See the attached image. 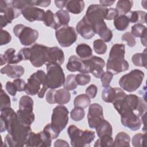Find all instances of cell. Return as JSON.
Wrapping results in <instances>:
<instances>
[{"instance_id": "cell-24", "label": "cell", "mask_w": 147, "mask_h": 147, "mask_svg": "<svg viewBox=\"0 0 147 147\" xmlns=\"http://www.w3.org/2000/svg\"><path fill=\"white\" fill-rule=\"evenodd\" d=\"M43 22L45 25L51 27L56 30L61 27L56 14L50 10H48L45 12Z\"/></svg>"}, {"instance_id": "cell-9", "label": "cell", "mask_w": 147, "mask_h": 147, "mask_svg": "<svg viewBox=\"0 0 147 147\" xmlns=\"http://www.w3.org/2000/svg\"><path fill=\"white\" fill-rule=\"evenodd\" d=\"M14 35L20 40L21 44L24 46H30L36 42L38 37L37 30L23 24H17L13 29Z\"/></svg>"}, {"instance_id": "cell-60", "label": "cell", "mask_w": 147, "mask_h": 147, "mask_svg": "<svg viewBox=\"0 0 147 147\" xmlns=\"http://www.w3.org/2000/svg\"><path fill=\"white\" fill-rule=\"evenodd\" d=\"M140 38H141V41L142 44L144 46L146 47V33L144 34Z\"/></svg>"}, {"instance_id": "cell-16", "label": "cell", "mask_w": 147, "mask_h": 147, "mask_svg": "<svg viewBox=\"0 0 147 147\" xmlns=\"http://www.w3.org/2000/svg\"><path fill=\"white\" fill-rule=\"evenodd\" d=\"M52 139L44 130L38 133L32 132L28 137L25 146H51Z\"/></svg>"}, {"instance_id": "cell-56", "label": "cell", "mask_w": 147, "mask_h": 147, "mask_svg": "<svg viewBox=\"0 0 147 147\" xmlns=\"http://www.w3.org/2000/svg\"><path fill=\"white\" fill-rule=\"evenodd\" d=\"M51 3V1H36V6L47 7L49 6Z\"/></svg>"}, {"instance_id": "cell-19", "label": "cell", "mask_w": 147, "mask_h": 147, "mask_svg": "<svg viewBox=\"0 0 147 147\" xmlns=\"http://www.w3.org/2000/svg\"><path fill=\"white\" fill-rule=\"evenodd\" d=\"M126 93L120 88H113L111 86L105 87L102 92L103 100L107 103H113L115 100L126 96Z\"/></svg>"}, {"instance_id": "cell-13", "label": "cell", "mask_w": 147, "mask_h": 147, "mask_svg": "<svg viewBox=\"0 0 147 147\" xmlns=\"http://www.w3.org/2000/svg\"><path fill=\"white\" fill-rule=\"evenodd\" d=\"M82 60L86 65L88 74L91 73L97 79L101 77L104 72L103 68L105 66V62L102 58L92 56Z\"/></svg>"}, {"instance_id": "cell-55", "label": "cell", "mask_w": 147, "mask_h": 147, "mask_svg": "<svg viewBox=\"0 0 147 147\" xmlns=\"http://www.w3.org/2000/svg\"><path fill=\"white\" fill-rule=\"evenodd\" d=\"M118 16V12L116 9L110 8L108 9L107 13L106 14L105 19L107 20H114Z\"/></svg>"}, {"instance_id": "cell-49", "label": "cell", "mask_w": 147, "mask_h": 147, "mask_svg": "<svg viewBox=\"0 0 147 147\" xmlns=\"http://www.w3.org/2000/svg\"><path fill=\"white\" fill-rule=\"evenodd\" d=\"M113 75H114L111 72L107 71L106 72H103V74L100 78L102 85L103 87H107L109 86L110 83L113 79Z\"/></svg>"}, {"instance_id": "cell-15", "label": "cell", "mask_w": 147, "mask_h": 147, "mask_svg": "<svg viewBox=\"0 0 147 147\" xmlns=\"http://www.w3.org/2000/svg\"><path fill=\"white\" fill-rule=\"evenodd\" d=\"M121 121L123 126L129 128L132 131L138 130L142 125L141 117L131 110H126L121 114Z\"/></svg>"}, {"instance_id": "cell-42", "label": "cell", "mask_w": 147, "mask_h": 147, "mask_svg": "<svg viewBox=\"0 0 147 147\" xmlns=\"http://www.w3.org/2000/svg\"><path fill=\"white\" fill-rule=\"evenodd\" d=\"M85 112L84 109L75 107L70 113L71 119L74 121H80L84 117Z\"/></svg>"}, {"instance_id": "cell-36", "label": "cell", "mask_w": 147, "mask_h": 147, "mask_svg": "<svg viewBox=\"0 0 147 147\" xmlns=\"http://www.w3.org/2000/svg\"><path fill=\"white\" fill-rule=\"evenodd\" d=\"M131 61L136 66L146 68V49H145L142 53L133 55L131 57Z\"/></svg>"}, {"instance_id": "cell-30", "label": "cell", "mask_w": 147, "mask_h": 147, "mask_svg": "<svg viewBox=\"0 0 147 147\" xmlns=\"http://www.w3.org/2000/svg\"><path fill=\"white\" fill-rule=\"evenodd\" d=\"M76 52L79 58L82 60H85L92 56V51L91 48L86 44H80L76 48Z\"/></svg>"}, {"instance_id": "cell-3", "label": "cell", "mask_w": 147, "mask_h": 147, "mask_svg": "<svg viewBox=\"0 0 147 147\" xmlns=\"http://www.w3.org/2000/svg\"><path fill=\"white\" fill-rule=\"evenodd\" d=\"M108 9L99 4H92L88 7L83 18L93 28L95 34L103 27L107 26L104 20Z\"/></svg>"}, {"instance_id": "cell-51", "label": "cell", "mask_w": 147, "mask_h": 147, "mask_svg": "<svg viewBox=\"0 0 147 147\" xmlns=\"http://www.w3.org/2000/svg\"><path fill=\"white\" fill-rule=\"evenodd\" d=\"M98 92V88L95 84H91L86 90V94H87L90 99L94 98Z\"/></svg>"}, {"instance_id": "cell-10", "label": "cell", "mask_w": 147, "mask_h": 147, "mask_svg": "<svg viewBox=\"0 0 147 147\" xmlns=\"http://www.w3.org/2000/svg\"><path fill=\"white\" fill-rule=\"evenodd\" d=\"M49 47L40 44H35L29 48V60L34 67H40L48 61Z\"/></svg>"}, {"instance_id": "cell-37", "label": "cell", "mask_w": 147, "mask_h": 147, "mask_svg": "<svg viewBox=\"0 0 147 147\" xmlns=\"http://www.w3.org/2000/svg\"><path fill=\"white\" fill-rule=\"evenodd\" d=\"M113 139L111 136H104L99 137L94 144L95 147H111L113 145Z\"/></svg>"}, {"instance_id": "cell-61", "label": "cell", "mask_w": 147, "mask_h": 147, "mask_svg": "<svg viewBox=\"0 0 147 147\" xmlns=\"http://www.w3.org/2000/svg\"><path fill=\"white\" fill-rule=\"evenodd\" d=\"M0 57H1V64H0V65H1V66L3 65H4V64H5L6 63H6V60H5L4 56H3V55L1 54V55H0Z\"/></svg>"}, {"instance_id": "cell-53", "label": "cell", "mask_w": 147, "mask_h": 147, "mask_svg": "<svg viewBox=\"0 0 147 147\" xmlns=\"http://www.w3.org/2000/svg\"><path fill=\"white\" fill-rule=\"evenodd\" d=\"M6 90L7 91V92L11 96H14L16 95L17 90V88L15 86V84H14V83L12 82H10L8 81L7 82V83H6Z\"/></svg>"}, {"instance_id": "cell-32", "label": "cell", "mask_w": 147, "mask_h": 147, "mask_svg": "<svg viewBox=\"0 0 147 147\" xmlns=\"http://www.w3.org/2000/svg\"><path fill=\"white\" fill-rule=\"evenodd\" d=\"M133 5V2L130 0L118 1L116 5V9L119 15H126L130 12Z\"/></svg>"}, {"instance_id": "cell-2", "label": "cell", "mask_w": 147, "mask_h": 147, "mask_svg": "<svg viewBox=\"0 0 147 147\" xmlns=\"http://www.w3.org/2000/svg\"><path fill=\"white\" fill-rule=\"evenodd\" d=\"M125 47L122 44H115L113 45L109 52L106 63L107 71L113 75L127 71L129 68L128 62L125 60Z\"/></svg>"}, {"instance_id": "cell-46", "label": "cell", "mask_w": 147, "mask_h": 147, "mask_svg": "<svg viewBox=\"0 0 147 147\" xmlns=\"http://www.w3.org/2000/svg\"><path fill=\"white\" fill-rule=\"evenodd\" d=\"M11 101L9 95L5 92V91L2 88L1 92V106L0 111H2L6 108L10 107Z\"/></svg>"}, {"instance_id": "cell-40", "label": "cell", "mask_w": 147, "mask_h": 147, "mask_svg": "<svg viewBox=\"0 0 147 147\" xmlns=\"http://www.w3.org/2000/svg\"><path fill=\"white\" fill-rule=\"evenodd\" d=\"M94 51L99 55L105 54L107 49L106 43L101 39H96L93 42Z\"/></svg>"}, {"instance_id": "cell-38", "label": "cell", "mask_w": 147, "mask_h": 147, "mask_svg": "<svg viewBox=\"0 0 147 147\" xmlns=\"http://www.w3.org/2000/svg\"><path fill=\"white\" fill-rule=\"evenodd\" d=\"M75 76L76 75L74 74H70L67 76L65 79V82L63 83L64 89L68 91H71L77 88L78 84L76 81Z\"/></svg>"}, {"instance_id": "cell-20", "label": "cell", "mask_w": 147, "mask_h": 147, "mask_svg": "<svg viewBox=\"0 0 147 147\" xmlns=\"http://www.w3.org/2000/svg\"><path fill=\"white\" fill-rule=\"evenodd\" d=\"M66 67L68 71L72 72H80L83 74H88L83 61L75 55H72L69 57Z\"/></svg>"}, {"instance_id": "cell-18", "label": "cell", "mask_w": 147, "mask_h": 147, "mask_svg": "<svg viewBox=\"0 0 147 147\" xmlns=\"http://www.w3.org/2000/svg\"><path fill=\"white\" fill-rule=\"evenodd\" d=\"M21 14L24 18L29 22L36 21H42L45 14L43 9L35 7L34 6H28L24 7L21 10Z\"/></svg>"}, {"instance_id": "cell-26", "label": "cell", "mask_w": 147, "mask_h": 147, "mask_svg": "<svg viewBox=\"0 0 147 147\" xmlns=\"http://www.w3.org/2000/svg\"><path fill=\"white\" fill-rule=\"evenodd\" d=\"M98 136L101 137L104 136H111L113 134V128L111 124L106 120H103L95 128Z\"/></svg>"}, {"instance_id": "cell-11", "label": "cell", "mask_w": 147, "mask_h": 147, "mask_svg": "<svg viewBox=\"0 0 147 147\" xmlns=\"http://www.w3.org/2000/svg\"><path fill=\"white\" fill-rule=\"evenodd\" d=\"M21 14V11L12 6V1H0L1 29L11 24L12 21Z\"/></svg>"}, {"instance_id": "cell-5", "label": "cell", "mask_w": 147, "mask_h": 147, "mask_svg": "<svg viewBox=\"0 0 147 147\" xmlns=\"http://www.w3.org/2000/svg\"><path fill=\"white\" fill-rule=\"evenodd\" d=\"M72 146H89L95 137V132L89 130H81L75 125H70L67 130Z\"/></svg>"}, {"instance_id": "cell-45", "label": "cell", "mask_w": 147, "mask_h": 147, "mask_svg": "<svg viewBox=\"0 0 147 147\" xmlns=\"http://www.w3.org/2000/svg\"><path fill=\"white\" fill-rule=\"evenodd\" d=\"M146 134L145 133H137L132 138V145L134 147H142L145 146Z\"/></svg>"}, {"instance_id": "cell-1", "label": "cell", "mask_w": 147, "mask_h": 147, "mask_svg": "<svg viewBox=\"0 0 147 147\" xmlns=\"http://www.w3.org/2000/svg\"><path fill=\"white\" fill-rule=\"evenodd\" d=\"M1 133L7 131L4 140L5 146L23 147L32 133L30 126L25 125L18 119L17 113L11 107L1 111Z\"/></svg>"}, {"instance_id": "cell-58", "label": "cell", "mask_w": 147, "mask_h": 147, "mask_svg": "<svg viewBox=\"0 0 147 147\" xmlns=\"http://www.w3.org/2000/svg\"><path fill=\"white\" fill-rule=\"evenodd\" d=\"M67 1H55V4L57 7L59 9H63L65 7Z\"/></svg>"}, {"instance_id": "cell-31", "label": "cell", "mask_w": 147, "mask_h": 147, "mask_svg": "<svg viewBox=\"0 0 147 147\" xmlns=\"http://www.w3.org/2000/svg\"><path fill=\"white\" fill-rule=\"evenodd\" d=\"M130 137L124 131L119 132L114 141L113 146H129Z\"/></svg>"}, {"instance_id": "cell-23", "label": "cell", "mask_w": 147, "mask_h": 147, "mask_svg": "<svg viewBox=\"0 0 147 147\" xmlns=\"http://www.w3.org/2000/svg\"><path fill=\"white\" fill-rule=\"evenodd\" d=\"M63 51L57 47H49L48 51V63H55L61 65L64 61Z\"/></svg>"}, {"instance_id": "cell-6", "label": "cell", "mask_w": 147, "mask_h": 147, "mask_svg": "<svg viewBox=\"0 0 147 147\" xmlns=\"http://www.w3.org/2000/svg\"><path fill=\"white\" fill-rule=\"evenodd\" d=\"M47 73L45 84L48 88L56 89L61 87L65 82V75L60 65L55 63H47Z\"/></svg>"}, {"instance_id": "cell-14", "label": "cell", "mask_w": 147, "mask_h": 147, "mask_svg": "<svg viewBox=\"0 0 147 147\" xmlns=\"http://www.w3.org/2000/svg\"><path fill=\"white\" fill-rule=\"evenodd\" d=\"M46 101L49 104L57 103L63 105L68 103L71 99V94L64 88L55 90L50 89L46 94Z\"/></svg>"}, {"instance_id": "cell-47", "label": "cell", "mask_w": 147, "mask_h": 147, "mask_svg": "<svg viewBox=\"0 0 147 147\" xmlns=\"http://www.w3.org/2000/svg\"><path fill=\"white\" fill-rule=\"evenodd\" d=\"M76 81L78 85L85 86L90 83L91 81V76L88 74H79L76 75Z\"/></svg>"}, {"instance_id": "cell-35", "label": "cell", "mask_w": 147, "mask_h": 147, "mask_svg": "<svg viewBox=\"0 0 147 147\" xmlns=\"http://www.w3.org/2000/svg\"><path fill=\"white\" fill-rule=\"evenodd\" d=\"M90 98L86 94H82L76 96L74 100V107L85 109L90 105Z\"/></svg>"}, {"instance_id": "cell-44", "label": "cell", "mask_w": 147, "mask_h": 147, "mask_svg": "<svg viewBox=\"0 0 147 147\" xmlns=\"http://www.w3.org/2000/svg\"><path fill=\"white\" fill-rule=\"evenodd\" d=\"M98 34L105 42H110L113 38L112 31L107 26H105L101 29L98 33Z\"/></svg>"}, {"instance_id": "cell-21", "label": "cell", "mask_w": 147, "mask_h": 147, "mask_svg": "<svg viewBox=\"0 0 147 147\" xmlns=\"http://www.w3.org/2000/svg\"><path fill=\"white\" fill-rule=\"evenodd\" d=\"M76 30L83 38L86 40L91 39L95 34L92 26L83 18L78 22Z\"/></svg>"}, {"instance_id": "cell-52", "label": "cell", "mask_w": 147, "mask_h": 147, "mask_svg": "<svg viewBox=\"0 0 147 147\" xmlns=\"http://www.w3.org/2000/svg\"><path fill=\"white\" fill-rule=\"evenodd\" d=\"M13 82L14 83V84H15L17 91L18 92H21L23 91H25V86H26V83L25 82V81L22 79H20V78H17V79H15Z\"/></svg>"}, {"instance_id": "cell-4", "label": "cell", "mask_w": 147, "mask_h": 147, "mask_svg": "<svg viewBox=\"0 0 147 147\" xmlns=\"http://www.w3.org/2000/svg\"><path fill=\"white\" fill-rule=\"evenodd\" d=\"M46 74L42 70H38L32 74L27 80L25 91L29 95L37 94L38 98H42L48 90L45 84Z\"/></svg>"}, {"instance_id": "cell-48", "label": "cell", "mask_w": 147, "mask_h": 147, "mask_svg": "<svg viewBox=\"0 0 147 147\" xmlns=\"http://www.w3.org/2000/svg\"><path fill=\"white\" fill-rule=\"evenodd\" d=\"M121 39L122 41H126L127 45L129 47H133L136 44V38L134 37V36L129 32H127L125 33L121 37Z\"/></svg>"}, {"instance_id": "cell-27", "label": "cell", "mask_w": 147, "mask_h": 147, "mask_svg": "<svg viewBox=\"0 0 147 147\" xmlns=\"http://www.w3.org/2000/svg\"><path fill=\"white\" fill-rule=\"evenodd\" d=\"M16 53V51L14 48H9L4 52L3 56L8 64H17L23 60L21 55Z\"/></svg>"}, {"instance_id": "cell-54", "label": "cell", "mask_w": 147, "mask_h": 147, "mask_svg": "<svg viewBox=\"0 0 147 147\" xmlns=\"http://www.w3.org/2000/svg\"><path fill=\"white\" fill-rule=\"evenodd\" d=\"M43 130L47 133L49 136V137L51 138L52 140H53V139H55L56 138L58 137V136H59L58 134H57L51 127L50 126V124L48 123L47 124L44 128Z\"/></svg>"}, {"instance_id": "cell-39", "label": "cell", "mask_w": 147, "mask_h": 147, "mask_svg": "<svg viewBox=\"0 0 147 147\" xmlns=\"http://www.w3.org/2000/svg\"><path fill=\"white\" fill-rule=\"evenodd\" d=\"M58 20L61 26H67L68 25L69 21H70V16L67 10L60 9L55 13Z\"/></svg>"}, {"instance_id": "cell-34", "label": "cell", "mask_w": 147, "mask_h": 147, "mask_svg": "<svg viewBox=\"0 0 147 147\" xmlns=\"http://www.w3.org/2000/svg\"><path fill=\"white\" fill-rule=\"evenodd\" d=\"M19 121L25 125L30 126L35 119L34 114L33 113H26L18 110L16 112Z\"/></svg>"}, {"instance_id": "cell-12", "label": "cell", "mask_w": 147, "mask_h": 147, "mask_svg": "<svg viewBox=\"0 0 147 147\" xmlns=\"http://www.w3.org/2000/svg\"><path fill=\"white\" fill-rule=\"evenodd\" d=\"M56 38L62 47H69L76 42L77 33L72 26H63L55 32Z\"/></svg>"}, {"instance_id": "cell-41", "label": "cell", "mask_w": 147, "mask_h": 147, "mask_svg": "<svg viewBox=\"0 0 147 147\" xmlns=\"http://www.w3.org/2000/svg\"><path fill=\"white\" fill-rule=\"evenodd\" d=\"M130 33L135 38H141L144 34L146 33V28L143 24H136L131 26Z\"/></svg>"}, {"instance_id": "cell-33", "label": "cell", "mask_w": 147, "mask_h": 147, "mask_svg": "<svg viewBox=\"0 0 147 147\" xmlns=\"http://www.w3.org/2000/svg\"><path fill=\"white\" fill-rule=\"evenodd\" d=\"M130 21L127 15H119L114 20V26L119 31L126 30L129 26Z\"/></svg>"}, {"instance_id": "cell-8", "label": "cell", "mask_w": 147, "mask_h": 147, "mask_svg": "<svg viewBox=\"0 0 147 147\" xmlns=\"http://www.w3.org/2000/svg\"><path fill=\"white\" fill-rule=\"evenodd\" d=\"M68 110L64 106L59 105L53 109L50 126L58 134L68 124Z\"/></svg>"}, {"instance_id": "cell-17", "label": "cell", "mask_w": 147, "mask_h": 147, "mask_svg": "<svg viewBox=\"0 0 147 147\" xmlns=\"http://www.w3.org/2000/svg\"><path fill=\"white\" fill-rule=\"evenodd\" d=\"M104 119L103 107L98 103L90 105L87 114V120L90 127L95 128Z\"/></svg>"}, {"instance_id": "cell-57", "label": "cell", "mask_w": 147, "mask_h": 147, "mask_svg": "<svg viewBox=\"0 0 147 147\" xmlns=\"http://www.w3.org/2000/svg\"><path fill=\"white\" fill-rule=\"evenodd\" d=\"M55 146H69V144L63 140H57L54 143Z\"/></svg>"}, {"instance_id": "cell-7", "label": "cell", "mask_w": 147, "mask_h": 147, "mask_svg": "<svg viewBox=\"0 0 147 147\" xmlns=\"http://www.w3.org/2000/svg\"><path fill=\"white\" fill-rule=\"evenodd\" d=\"M145 74L141 70L135 69L123 75L119 80V85L124 90L132 92L141 85Z\"/></svg>"}, {"instance_id": "cell-29", "label": "cell", "mask_w": 147, "mask_h": 147, "mask_svg": "<svg viewBox=\"0 0 147 147\" xmlns=\"http://www.w3.org/2000/svg\"><path fill=\"white\" fill-rule=\"evenodd\" d=\"M127 16L130 22L141 24L146 23V13L145 11L140 10L131 11L128 13Z\"/></svg>"}, {"instance_id": "cell-59", "label": "cell", "mask_w": 147, "mask_h": 147, "mask_svg": "<svg viewBox=\"0 0 147 147\" xmlns=\"http://www.w3.org/2000/svg\"><path fill=\"white\" fill-rule=\"evenodd\" d=\"M99 2L102 6L106 7V6H110L113 5L115 1H107V0H106V1L100 0V1H99Z\"/></svg>"}, {"instance_id": "cell-43", "label": "cell", "mask_w": 147, "mask_h": 147, "mask_svg": "<svg viewBox=\"0 0 147 147\" xmlns=\"http://www.w3.org/2000/svg\"><path fill=\"white\" fill-rule=\"evenodd\" d=\"M36 1H29V0H16L12 1V6L21 11V10L28 6H36Z\"/></svg>"}, {"instance_id": "cell-28", "label": "cell", "mask_w": 147, "mask_h": 147, "mask_svg": "<svg viewBox=\"0 0 147 147\" xmlns=\"http://www.w3.org/2000/svg\"><path fill=\"white\" fill-rule=\"evenodd\" d=\"M33 100L28 95H23L19 101L18 110L26 113H33Z\"/></svg>"}, {"instance_id": "cell-25", "label": "cell", "mask_w": 147, "mask_h": 147, "mask_svg": "<svg viewBox=\"0 0 147 147\" xmlns=\"http://www.w3.org/2000/svg\"><path fill=\"white\" fill-rule=\"evenodd\" d=\"M84 6L83 1H67L65 8L67 11L78 14L83 11Z\"/></svg>"}, {"instance_id": "cell-50", "label": "cell", "mask_w": 147, "mask_h": 147, "mask_svg": "<svg viewBox=\"0 0 147 147\" xmlns=\"http://www.w3.org/2000/svg\"><path fill=\"white\" fill-rule=\"evenodd\" d=\"M11 40V36L10 34L6 30H1V45H5L9 43Z\"/></svg>"}, {"instance_id": "cell-22", "label": "cell", "mask_w": 147, "mask_h": 147, "mask_svg": "<svg viewBox=\"0 0 147 147\" xmlns=\"http://www.w3.org/2000/svg\"><path fill=\"white\" fill-rule=\"evenodd\" d=\"M24 68L20 65L7 64L1 69L2 74H6L7 76L13 79L19 78L24 75Z\"/></svg>"}]
</instances>
